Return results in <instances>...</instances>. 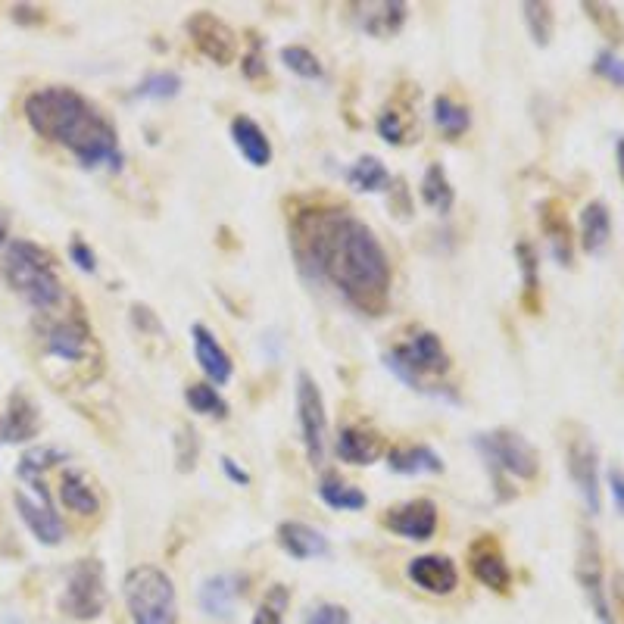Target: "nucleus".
Masks as SVG:
<instances>
[{
	"mask_svg": "<svg viewBox=\"0 0 624 624\" xmlns=\"http://www.w3.org/2000/svg\"><path fill=\"white\" fill-rule=\"evenodd\" d=\"M297 269L328 284L350 309L381 316L390 303V256L378 234L341 206H309L291 219Z\"/></svg>",
	"mask_w": 624,
	"mask_h": 624,
	"instance_id": "obj_1",
	"label": "nucleus"
},
{
	"mask_svg": "<svg viewBox=\"0 0 624 624\" xmlns=\"http://www.w3.org/2000/svg\"><path fill=\"white\" fill-rule=\"evenodd\" d=\"M25 122L32 132L66 147L85 169H119L122 147L116 125L94 103L66 85H47L25 97Z\"/></svg>",
	"mask_w": 624,
	"mask_h": 624,
	"instance_id": "obj_2",
	"label": "nucleus"
},
{
	"mask_svg": "<svg viewBox=\"0 0 624 624\" xmlns=\"http://www.w3.org/2000/svg\"><path fill=\"white\" fill-rule=\"evenodd\" d=\"M4 275L10 288L35 309H54L63 300V284L54 269V256L32 241H10Z\"/></svg>",
	"mask_w": 624,
	"mask_h": 624,
	"instance_id": "obj_3",
	"label": "nucleus"
},
{
	"mask_svg": "<svg viewBox=\"0 0 624 624\" xmlns=\"http://www.w3.org/2000/svg\"><path fill=\"white\" fill-rule=\"evenodd\" d=\"M384 366L394 372L406 387L422 390V394L437 397L431 378L450 372V356L444 350V341L434 331H415L403 344L384 353Z\"/></svg>",
	"mask_w": 624,
	"mask_h": 624,
	"instance_id": "obj_4",
	"label": "nucleus"
},
{
	"mask_svg": "<svg viewBox=\"0 0 624 624\" xmlns=\"http://www.w3.org/2000/svg\"><path fill=\"white\" fill-rule=\"evenodd\" d=\"M475 450L487 462L493 481H497L500 497L509 500L506 481L503 478H518V481H534L540 475V453L525 434H518L512 428H497L475 437Z\"/></svg>",
	"mask_w": 624,
	"mask_h": 624,
	"instance_id": "obj_5",
	"label": "nucleus"
},
{
	"mask_svg": "<svg viewBox=\"0 0 624 624\" xmlns=\"http://www.w3.org/2000/svg\"><path fill=\"white\" fill-rule=\"evenodd\" d=\"M125 606L135 624H175L178 600L175 584L160 565H135L122 581Z\"/></svg>",
	"mask_w": 624,
	"mask_h": 624,
	"instance_id": "obj_6",
	"label": "nucleus"
},
{
	"mask_svg": "<svg viewBox=\"0 0 624 624\" xmlns=\"http://www.w3.org/2000/svg\"><path fill=\"white\" fill-rule=\"evenodd\" d=\"M60 609L75 621H94L103 615V609H107V578H103L100 559H78L69 568Z\"/></svg>",
	"mask_w": 624,
	"mask_h": 624,
	"instance_id": "obj_7",
	"label": "nucleus"
},
{
	"mask_svg": "<svg viewBox=\"0 0 624 624\" xmlns=\"http://www.w3.org/2000/svg\"><path fill=\"white\" fill-rule=\"evenodd\" d=\"M575 575L584 590V600L596 618V624H618L615 606H612V593L606 584V568H603V550L600 540L590 528H581L578 540V562H575Z\"/></svg>",
	"mask_w": 624,
	"mask_h": 624,
	"instance_id": "obj_8",
	"label": "nucleus"
},
{
	"mask_svg": "<svg viewBox=\"0 0 624 624\" xmlns=\"http://www.w3.org/2000/svg\"><path fill=\"white\" fill-rule=\"evenodd\" d=\"M565 468L575 484L578 497L590 515L603 512V487H600V450L584 428H575L565 437Z\"/></svg>",
	"mask_w": 624,
	"mask_h": 624,
	"instance_id": "obj_9",
	"label": "nucleus"
},
{
	"mask_svg": "<svg viewBox=\"0 0 624 624\" xmlns=\"http://www.w3.org/2000/svg\"><path fill=\"white\" fill-rule=\"evenodd\" d=\"M297 419H300V437L306 447V459L316 468L325 462V444H328V415L322 390L309 372L297 375Z\"/></svg>",
	"mask_w": 624,
	"mask_h": 624,
	"instance_id": "obj_10",
	"label": "nucleus"
},
{
	"mask_svg": "<svg viewBox=\"0 0 624 624\" xmlns=\"http://www.w3.org/2000/svg\"><path fill=\"white\" fill-rule=\"evenodd\" d=\"M25 484L32 487V493H25V490H16L13 493V503H16L19 518L25 522V528L35 534L38 543H44V546H60L63 537H66V525H63V518L57 515L54 503H50L47 484L41 478H29Z\"/></svg>",
	"mask_w": 624,
	"mask_h": 624,
	"instance_id": "obj_11",
	"label": "nucleus"
},
{
	"mask_svg": "<svg viewBox=\"0 0 624 624\" xmlns=\"http://www.w3.org/2000/svg\"><path fill=\"white\" fill-rule=\"evenodd\" d=\"M185 29L194 41V47L200 50V54L216 63V66H231L234 57H238V38H234V32L228 29V25L210 13V10H197L188 22Z\"/></svg>",
	"mask_w": 624,
	"mask_h": 624,
	"instance_id": "obj_12",
	"label": "nucleus"
},
{
	"mask_svg": "<svg viewBox=\"0 0 624 624\" xmlns=\"http://www.w3.org/2000/svg\"><path fill=\"white\" fill-rule=\"evenodd\" d=\"M468 568L478 584H484L493 593H509L512 587V568L500 550V543L490 534H481L478 540H472L468 546Z\"/></svg>",
	"mask_w": 624,
	"mask_h": 624,
	"instance_id": "obj_13",
	"label": "nucleus"
},
{
	"mask_svg": "<svg viewBox=\"0 0 624 624\" xmlns=\"http://www.w3.org/2000/svg\"><path fill=\"white\" fill-rule=\"evenodd\" d=\"M381 525L387 531H394L406 540H431L437 534V503L428 500V497H419V500H406L394 509H387Z\"/></svg>",
	"mask_w": 624,
	"mask_h": 624,
	"instance_id": "obj_14",
	"label": "nucleus"
},
{
	"mask_svg": "<svg viewBox=\"0 0 624 624\" xmlns=\"http://www.w3.org/2000/svg\"><path fill=\"white\" fill-rule=\"evenodd\" d=\"M94 347V334L82 316L60 319L54 328H47L44 334V350L50 356H57L63 362H85Z\"/></svg>",
	"mask_w": 624,
	"mask_h": 624,
	"instance_id": "obj_15",
	"label": "nucleus"
},
{
	"mask_svg": "<svg viewBox=\"0 0 624 624\" xmlns=\"http://www.w3.org/2000/svg\"><path fill=\"white\" fill-rule=\"evenodd\" d=\"M537 219H540V231L546 244H550V253L559 266H571L575 263V231H571V222L565 216V206L550 197V200H540L537 206Z\"/></svg>",
	"mask_w": 624,
	"mask_h": 624,
	"instance_id": "obj_16",
	"label": "nucleus"
},
{
	"mask_svg": "<svg viewBox=\"0 0 624 624\" xmlns=\"http://www.w3.org/2000/svg\"><path fill=\"white\" fill-rule=\"evenodd\" d=\"M409 581L431 593V596H450L459 587V568L453 559L440 556V553H428V556H415L406 568Z\"/></svg>",
	"mask_w": 624,
	"mask_h": 624,
	"instance_id": "obj_17",
	"label": "nucleus"
},
{
	"mask_svg": "<svg viewBox=\"0 0 624 624\" xmlns=\"http://www.w3.org/2000/svg\"><path fill=\"white\" fill-rule=\"evenodd\" d=\"M191 341H194V359L203 369V375L213 381V387H222L231 381L234 375V362L228 356V350L216 341V334L206 328L203 322L191 325Z\"/></svg>",
	"mask_w": 624,
	"mask_h": 624,
	"instance_id": "obj_18",
	"label": "nucleus"
},
{
	"mask_svg": "<svg viewBox=\"0 0 624 624\" xmlns=\"http://www.w3.org/2000/svg\"><path fill=\"white\" fill-rule=\"evenodd\" d=\"M238 596H241V578L238 575H210L197 590V603H200V612L206 618L231 621Z\"/></svg>",
	"mask_w": 624,
	"mask_h": 624,
	"instance_id": "obj_19",
	"label": "nucleus"
},
{
	"mask_svg": "<svg viewBox=\"0 0 624 624\" xmlns=\"http://www.w3.org/2000/svg\"><path fill=\"white\" fill-rule=\"evenodd\" d=\"M278 546L291 559L297 562H306V559H325L331 553V543L328 537L312 528L306 522H281L278 525Z\"/></svg>",
	"mask_w": 624,
	"mask_h": 624,
	"instance_id": "obj_20",
	"label": "nucleus"
},
{
	"mask_svg": "<svg viewBox=\"0 0 624 624\" xmlns=\"http://www.w3.org/2000/svg\"><path fill=\"white\" fill-rule=\"evenodd\" d=\"M350 10H356L353 19L366 35L390 38V35H397L403 29L409 7L403 4V0H381V4H353Z\"/></svg>",
	"mask_w": 624,
	"mask_h": 624,
	"instance_id": "obj_21",
	"label": "nucleus"
},
{
	"mask_svg": "<svg viewBox=\"0 0 624 624\" xmlns=\"http://www.w3.org/2000/svg\"><path fill=\"white\" fill-rule=\"evenodd\" d=\"M41 428V412L38 406L25 397V394H13L7 412L0 415V447L4 444H25L32 440Z\"/></svg>",
	"mask_w": 624,
	"mask_h": 624,
	"instance_id": "obj_22",
	"label": "nucleus"
},
{
	"mask_svg": "<svg viewBox=\"0 0 624 624\" xmlns=\"http://www.w3.org/2000/svg\"><path fill=\"white\" fill-rule=\"evenodd\" d=\"M231 141L253 169H266L272 163V141L266 135V128L256 119H250L244 113L234 116L231 119Z\"/></svg>",
	"mask_w": 624,
	"mask_h": 624,
	"instance_id": "obj_23",
	"label": "nucleus"
},
{
	"mask_svg": "<svg viewBox=\"0 0 624 624\" xmlns=\"http://www.w3.org/2000/svg\"><path fill=\"white\" fill-rule=\"evenodd\" d=\"M334 453L341 456V462H350V465H372L384 453V440L372 428L347 425L334 440Z\"/></svg>",
	"mask_w": 624,
	"mask_h": 624,
	"instance_id": "obj_24",
	"label": "nucleus"
},
{
	"mask_svg": "<svg viewBox=\"0 0 624 624\" xmlns=\"http://www.w3.org/2000/svg\"><path fill=\"white\" fill-rule=\"evenodd\" d=\"M387 468L397 475H440L444 459L425 444H400L387 450Z\"/></svg>",
	"mask_w": 624,
	"mask_h": 624,
	"instance_id": "obj_25",
	"label": "nucleus"
},
{
	"mask_svg": "<svg viewBox=\"0 0 624 624\" xmlns=\"http://www.w3.org/2000/svg\"><path fill=\"white\" fill-rule=\"evenodd\" d=\"M581 247L590 256H603L612 241V213L603 200H590L581 210Z\"/></svg>",
	"mask_w": 624,
	"mask_h": 624,
	"instance_id": "obj_26",
	"label": "nucleus"
},
{
	"mask_svg": "<svg viewBox=\"0 0 624 624\" xmlns=\"http://www.w3.org/2000/svg\"><path fill=\"white\" fill-rule=\"evenodd\" d=\"M319 497L334 512H359L369 506V497L359 487L347 484L337 472H325L319 481Z\"/></svg>",
	"mask_w": 624,
	"mask_h": 624,
	"instance_id": "obj_27",
	"label": "nucleus"
},
{
	"mask_svg": "<svg viewBox=\"0 0 624 624\" xmlns=\"http://www.w3.org/2000/svg\"><path fill=\"white\" fill-rule=\"evenodd\" d=\"M60 500H63V506L69 512L85 515V518L100 512V497H97L94 484L82 472H75V468H72V472H66L63 481H60Z\"/></svg>",
	"mask_w": 624,
	"mask_h": 624,
	"instance_id": "obj_28",
	"label": "nucleus"
},
{
	"mask_svg": "<svg viewBox=\"0 0 624 624\" xmlns=\"http://www.w3.org/2000/svg\"><path fill=\"white\" fill-rule=\"evenodd\" d=\"M515 263H518V272H522V303L531 316H537L540 312V256L531 241L522 238L515 244Z\"/></svg>",
	"mask_w": 624,
	"mask_h": 624,
	"instance_id": "obj_29",
	"label": "nucleus"
},
{
	"mask_svg": "<svg viewBox=\"0 0 624 624\" xmlns=\"http://www.w3.org/2000/svg\"><path fill=\"white\" fill-rule=\"evenodd\" d=\"M431 116H434V125L444 132L447 141H456L462 138L468 128H472V113H468L465 103L453 100L450 94H437L434 103H431Z\"/></svg>",
	"mask_w": 624,
	"mask_h": 624,
	"instance_id": "obj_30",
	"label": "nucleus"
},
{
	"mask_svg": "<svg viewBox=\"0 0 624 624\" xmlns=\"http://www.w3.org/2000/svg\"><path fill=\"white\" fill-rule=\"evenodd\" d=\"M390 172L387 166L378 160V156H359V160L347 169V185L353 191H362V194H381V191H390Z\"/></svg>",
	"mask_w": 624,
	"mask_h": 624,
	"instance_id": "obj_31",
	"label": "nucleus"
},
{
	"mask_svg": "<svg viewBox=\"0 0 624 624\" xmlns=\"http://www.w3.org/2000/svg\"><path fill=\"white\" fill-rule=\"evenodd\" d=\"M422 200L431 206V210H437L440 216H447L453 210V203H456V191L450 185V178H447V169L440 166V163H431L422 175Z\"/></svg>",
	"mask_w": 624,
	"mask_h": 624,
	"instance_id": "obj_32",
	"label": "nucleus"
},
{
	"mask_svg": "<svg viewBox=\"0 0 624 624\" xmlns=\"http://www.w3.org/2000/svg\"><path fill=\"white\" fill-rule=\"evenodd\" d=\"M185 403L191 406V412L206 415V419H228L225 397L219 394L213 384H206V381H197V384L185 387Z\"/></svg>",
	"mask_w": 624,
	"mask_h": 624,
	"instance_id": "obj_33",
	"label": "nucleus"
},
{
	"mask_svg": "<svg viewBox=\"0 0 624 624\" xmlns=\"http://www.w3.org/2000/svg\"><path fill=\"white\" fill-rule=\"evenodd\" d=\"M522 13H525V25H528V35L534 38L537 47H546L553 41V32H556V13L550 4H540V0H528L522 4Z\"/></svg>",
	"mask_w": 624,
	"mask_h": 624,
	"instance_id": "obj_34",
	"label": "nucleus"
},
{
	"mask_svg": "<svg viewBox=\"0 0 624 624\" xmlns=\"http://www.w3.org/2000/svg\"><path fill=\"white\" fill-rule=\"evenodd\" d=\"M178 94H181V75L172 69L144 75L141 85L135 88V97H141V100H172Z\"/></svg>",
	"mask_w": 624,
	"mask_h": 624,
	"instance_id": "obj_35",
	"label": "nucleus"
},
{
	"mask_svg": "<svg viewBox=\"0 0 624 624\" xmlns=\"http://www.w3.org/2000/svg\"><path fill=\"white\" fill-rule=\"evenodd\" d=\"M57 462H66V450H60V447H32V450L22 453V459L16 465V475L22 481L41 478V472H47V468L57 465Z\"/></svg>",
	"mask_w": 624,
	"mask_h": 624,
	"instance_id": "obj_36",
	"label": "nucleus"
},
{
	"mask_svg": "<svg viewBox=\"0 0 624 624\" xmlns=\"http://www.w3.org/2000/svg\"><path fill=\"white\" fill-rule=\"evenodd\" d=\"M281 63L288 66L294 75L306 78V82H316V78L325 75L322 60H319L316 54H312L309 47H303V44H288V47H281Z\"/></svg>",
	"mask_w": 624,
	"mask_h": 624,
	"instance_id": "obj_37",
	"label": "nucleus"
},
{
	"mask_svg": "<svg viewBox=\"0 0 624 624\" xmlns=\"http://www.w3.org/2000/svg\"><path fill=\"white\" fill-rule=\"evenodd\" d=\"M581 10L587 13V19L600 29L603 38H609L612 44H624V22L618 16V10L612 4H581Z\"/></svg>",
	"mask_w": 624,
	"mask_h": 624,
	"instance_id": "obj_38",
	"label": "nucleus"
},
{
	"mask_svg": "<svg viewBox=\"0 0 624 624\" xmlns=\"http://www.w3.org/2000/svg\"><path fill=\"white\" fill-rule=\"evenodd\" d=\"M375 128H378V135L387 141V144H406L409 141V119L394 110V107H384L375 119Z\"/></svg>",
	"mask_w": 624,
	"mask_h": 624,
	"instance_id": "obj_39",
	"label": "nucleus"
},
{
	"mask_svg": "<svg viewBox=\"0 0 624 624\" xmlns=\"http://www.w3.org/2000/svg\"><path fill=\"white\" fill-rule=\"evenodd\" d=\"M593 72L600 75V78H606L609 85L624 88V60L615 54L612 47H603L600 54L593 57Z\"/></svg>",
	"mask_w": 624,
	"mask_h": 624,
	"instance_id": "obj_40",
	"label": "nucleus"
},
{
	"mask_svg": "<svg viewBox=\"0 0 624 624\" xmlns=\"http://www.w3.org/2000/svg\"><path fill=\"white\" fill-rule=\"evenodd\" d=\"M241 72H244V78H250V82L266 75V47H263V38L259 35H250V47L241 57Z\"/></svg>",
	"mask_w": 624,
	"mask_h": 624,
	"instance_id": "obj_41",
	"label": "nucleus"
},
{
	"mask_svg": "<svg viewBox=\"0 0 624 624\" xmlns=\"http://www.w3.org/2000/svg\"><path fill=\"white\" fill-rule=\"evenodd\" d=\"M175 447H178V468L181 472H188V468L197 465V453H200V440H197V431L194 428H181L178 437H175Z\"/></svg>",
	"mask_w": 624,
	"mask_h": 624,
	"instance_id": "obj_42",
	"label": "nucleus"
},
{
	"mask_svg": "<svg viewBox=\"0 0 624 624\" xmlns=\"http://www.w3.org/2000/svg\"><path fill=\"white\" fill-rule=\"evenodd\" d=\"M303 624H350V612L337 603H316L303 615Z\"/></svg>",
	"mask_w": 624,
	"mask_h": 624,
	"instance_id": "obj_43",
	"label": "nucleus"
},
{
	"mask_svg": "<svg viewBox=\"0 0 624 624\" xmlns=\"http://www.w3.org/2000/svg\"><path fill=\"white\" fill-rule=\"evenodd\" d=\"M606 487H609V497H612L615 512L624 515V468H621V465H609V472H606Z\"/></svg>",
	"mask_w": 624,
	"mask_h": 624,
	"instance_id": "obj_44",
	"label": "nucleus"
},
{
	"mask_svg": "<svg viewBox=\"0 0 624 624\" xmlns=\"http://www.w3.org/2000/svg\"><path fill=\"white\" fill-rule=\"evenodd\" d=\"M69 259H72V263H75V269H82V272H97V256H94V250L85 244V241H72L69 244Z\"/></svg>",
	"mask_w": 624,
	"mask_h": 624,
	"instance_id": "obj_45",
	"label": "nucleus"
},
{
	"mask_svg": "<svg viewBox=\"0 0 624 624\" xmlns=\"http://www.w3.org/2000/svg\"><path fill=\"white\" fill-rule=\"evenodd\" d=\"M13 19H16L19 25H41L47 16H44V10H41V7H32V4H16V7H13Z\"/></svg>",
	"mask_w": 624,
	"mask_h": 624,
	"instance_id": "obj_46",
	"label": "nucleus"
},
{
	"mask_svg": "<svg viewBox=\"0 0 624 624\" xmlns=\"http://www.w3.org/2000/svg\"><path fill=\"white\" fill-rule=\"evenodd\" d=\"M132 319H135V325L138 328H147V331H160V322H156V316L147 309V306H141V303H135L132 306Z\"/></svg>",
	"mask_w": 624,
	"mask_h": 624,
	"instance_id": "obj_47",
	"label": "nucleus"
},
{
	"mask_svg": "<svg viewBox=\"0 0 624 624\" xmlns=\"http://www.w3.org/2000/svg\"><path fill=\"white\" fill-rule=\"evenodd\" d=\"M222 468H225V475H228V481H234V484H241V487H247L250 484V475L244 472V468L234 462L231 456H222Z\"/></svg>",
	"mask_w": 624,
	"mask_h": 624,
	"instance_id": "obj_48",
	"label": "nucleus"
},
{
	"mask_svg": "<svg viewBox=\"0 0 624 624\" xmlns=\"http://www.w3.org/2000/svg\"><path fill=\"white\" fill-rule=\"evenodd\" d=\"M250 624H284V612H278V609H272V606H259L256 609V615H253V621Z\"/></svg>",
	"mask_w": 624,
	"mask_h": 624,
	"instance_id": "obj_49",
	"label": "nucleus"
},
{
	"mask_svg": "<svg viewBox=\"0 0 624 624\" xmlns=\"http://www.w3.org/2000/svg\"><path fill=\"white\" fill-rule=\"evenodd\" d=\"M10 244V216L0 210V250Z\"/></svg>",
	"mask_w": 624,
	"mask_h": 624,
	"instance_id": "obj_50",
	"label": "nucleus"
},
{
	"mask_svg": "<svg viewBox=\"0 0 624 624\" xmlns=\"http://www.w3.org/2000/svg\"><path fill=\"white\" fill-rule=\"evenodd\" d=\"M615 163H618V178H621V185H624V135L615 141Z\"/></svg>",
	"mask_w": 624,
	"mask_h": 624,
	"instance_id": "obj_51",
	"label": "nucleus"
}]
</instances>
